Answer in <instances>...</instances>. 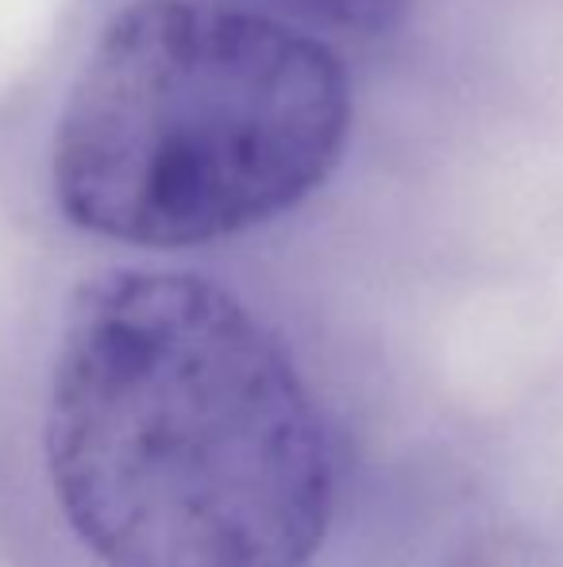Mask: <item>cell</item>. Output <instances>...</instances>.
<instances>
[{
  "label": "cell",
  "instance_id": "obj_1",
  "mask_svg": "<svg viewBox=\"0 0 563 567\" xmlns=\"http://www.w3.org/2000/svg\"><path fill=\"white\" fill-rule=\"evenodd\" d=\"M43 455L101 567H309L336 514L313 386L232 290L186 270L77 286Z\"/></svg>",
  "mask_w": 563,
  "mask_h": 567
},
{
  "label": "cell",
  "instance_id": "obj_2",
  "mask_svg": "<svg viewBox=\"0 0 563 567\" xmlns=\"http://www.w3.org/2000/svg\"><path fill=\"white\" fill-rule=\"evenodd\" d=\"M347 135L352 82L321 35L209 0H139L62 105L51 186L82 231L178 251L293 213Z\"/></svg>",
  "mask_w": 563,
  "mask_h": 567
},
{
  "label": "cell",
  "instance_id": "obj_3",
  "mask_svg": "<svg viewBox=\"0 0 563 567\" xmlns=\"http://www.w3.org/2000/svg\"><path fill=\"white\" fill-rule=\"evenodd\" d=\"M290 23L313 35H383L398 28L414 0H209Z\"/></svg>",
  "mask_w": 563,
  "mask_h": 567
}]
</instances>
